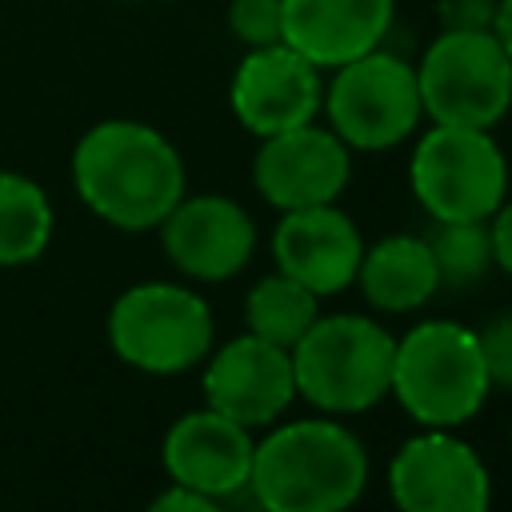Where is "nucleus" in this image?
Masks as SVG:
<instances>
[{"label": "nucleus", "instance_id": "nucleus-1", "mask_svg": "<svg viewBox=\"0 0 512 512\" xmlns=\"http://www.w3.org/2000/svg\"><path fill=\"white\" fill-rule=\"evenodd\" d=\"M72 188L92 216L120 232H152L188 192L176 144L128 116L92 124L72 148Z\"/></svg>", "mask_w": 512, "mask_h": 512}, {"label": "nucleus", "instance_id": "nucleus-2", "mask_svg": "<svg viewBox=\"0 0 512 512\" xmlns=\"http://www.w3.org/2000/svg\"><path fill=\"white\" fill-rule=\"evenodd\" d=\"M368 484V452L336 416L272 424L252 448L248 492L264 512H340Z\"/></svg>", "mask_w": 512, "mask_h": 512}, {"label": "nucleus", "instance_id": "nucleus-3", "mask_svg": "<svg viewBox=\"0 0 512 512\" xmlns=\"http://www.w3.org/2000/svg\"><path fill=\"white\" fill-rule=\"evenodd\" d=\"M492 392L480 340L456 320H424L396 336L392 388L396 404L420 428H460L480 416Z\"/></svg>", "mask_w": 512, "mask_h": 512}, {"label": "nucleus", "instance_id": "nucleus-4", "mask_svg": "<svg viewBox=\"0 0 512 512\" xmlns=\"http://www.w3.org/2000/svg\"><path fill=\"white\" fill-rule=\"evenodd\" d=\"M396 336L360 312L316 316L292 348L296 396L324 416H356L376 408L392 388Z\"/></svg>", "mask_w": 512, "mask_h": 512}, {"label": "nucleus", "instance_id": "nucleus-5", "mask_svg": "<svg viewBox=\"0 0 512 512\" xmlns=\"http://www.w3.org/2000/svg\"><path fill=\"white\" fill-rule=\"evenodd\" d=\"M108 344L116 360L148 376H176L196 364L216 344V324L208 300L172 280H144L124 288L108 308Z\"/></svg>", "mask_w": 512, "mask_h": 512}, {"label": "nucleus", "instance_id": "nucleus-6", "mask_svg": "<svg viewBox=\"0 0 512 512\" xmlns=\"http://www.w3.org/2000/svg\"><path fill=\"white\" fill-rule=\"evenodd\" d=\"M328 128L352 152H384L416 136L424 120L412 60L388 52L384 44L332 68L320 100Z\"/></svg>", "mask_w": 512, "mask_h": 512}, {"label": "nucleus", "instance_id": "nucleus-7", "mask_svg": "<svg viewBox=\"0 0 512 512\" xmlns=\"http://www.w3.org/2000/svg\"><path fill=\"white\" fill-rule=\"evenodd\" d=\"M412 68L432 124L496 128L512 108V56L492 28L436 32Z\"/></svg>", "mask_w": 512, "mask_h": 512}, {"label": "nucleus", "instance_id": "nucleus-8", "mask_svg": "<svg viewBox=\"0 0 512 512\" xmlns=\"http://www.w3.org/2000/svg\"><path fill=\"white\" fill-rule=\"evenodd\" d=\"M408 184L432 220H488L508 196V160L492 128L432 124L412 148Z\"/></svg>", "mask_w": 512, "mask_h": 512}, {"label": "nucleus", "instance_id": "nucleus-9", "mask_svg": "<svg viewBox=\"0 0 512 512\" xmlns=\"http://www.w3.org/2000/svg\"><path fill=\"white\" fill-rule=\"evenodd\" d=\"M388 492L404 512H484L492 476L456 428H424L388 460Z\"/></svg>", "mask_w": 512, "mask_h": 512}, {"label": "nucleus", "instance_id": "nucleus-10", "mask_svg": "<svg viewBox=\"0 0 512 512\" xmlns=\"http://www.w3.org/2000/svg\"><path fill=\"white\" fill-rule=\"evenodd\" d=\"M156 232L168 264L200 284L232 280L256 252V220L224 192H184Z\"/></svg>", "mask_w": 512, "mask_h": 512}, {"label": "nucleus", "instance_id": "nucleus-11", "mask_svg": "<svg viewBox=\"0 0 512 512\" xmlns=\"http://www.w3.org/2000/svg\"><path fill=\"white\" fill-rule=\"evenodd\" d=\"M348 180H352V148L316 120L264 136L252 160L256 192L280 212L336 204Z\"/></svg>", "mask_w": 512, "mask_h": 512}, {"label": "nucleus", "instance_id": "nucleus-12", "mask_svg": "<svg viewBox=\"0 0 512 512\" xmlns=\"http://www.w3.org/2000/svg\"><path fill=\"white\" fill-rule=\"evenodd\" d=\"M296 400L292 352L252 332L212 344L204 356V404L244 428H272Z\"/></svg>", "mask_w": 512, "mask_h": 512}, {"label": "nucleus", "instance_id": "nucleus-13", "mask_svg": "<svg viewBox=\"0 0 512 512\" xmlns=\"http://www.w3.org/2000/svg\"><path fill=\"white\" fill-rule=\"evenodd\" d=\"M320 100H324L320 68L284 40L268 48H248L228 84L232 116L256 140L316 120Z\"/></svg>", "mask_w": 512, "mask_h": 512}, {"label": "nucleus", "instance_id": "nucleus-14", "mask_svg": "<svg viewBox=\"0 0 512 512\" xmlns=\"http://www.w3.org/2000/svg\"><path fill=\"white\" fill-rule=\"evenodd\" d=\"M252 448H256L252 428H244L204 404L168 424V432L160 440V464H164L168 480L188 484L220 504V500L248 492Z\"/></svg>", "mask_w": 512, "mask_h": 512}, {"label": "nucleus", "instance_id": "nucleus-15", "mask_svg": "<svg viewBox=\"0 0 512 512\" xmlns=\"http://www.w3.org/2000/svg\"><path fill=\"white\" fill-rule=\"evenodd\" d=\"M360 256H364V236L340 204L280 212V224L272 232L276 272L300 280L320 300L356 284Z\"/></svg>", "mask_w": 512, "mask_h": 512}, {"label": "nucleus", "instance_id": "nucleus-16", "mask_svg": "<svg viewBox=\"0 0 512 512\" xmlns=\"http://www.w3.org/2000/svg\"><path fill=\"white\" fill-rule=\"evenodd\" d=\"M284 44L332 72L380 48L396 20V0H280Z\"/></svg>", "mask_w": 512, "mask_h": 512}, {"label": "nucleus", "instance_id": "nucleus-17", "mask_svg": "<svg viewBox=\"0 0 512 512\" xmlns=\"http://www.w3.org/2000/svg\"><path fill=\"white\" fill-rule=\"evenodd\" d=\"M356 284L376 312L400 316V312L424 308L440 292V272L424 236L396 232L376 244H364Z\"/></svg>", "mask_w": 512, "mask_h": 512}, {"label": "nucleus", "instance_id": "nucleus-18", "mask_svg": "<svg viewBox=\"0 0 512 512\" xmlns=\"http://www.w3.org/2000/svg\"><path fill=\"white\" fill-rule=\"evenodd\" d=\"M56 232L48 192L24 172H0V268L36 264Z\"/></svg>", "mask_w": 512, "mask_h": 512}, {"label": "nucleus", "instance_id": "nucleus-19", "mask_svg": "<svg viewBox=\"0 0 512 512\" xmlns=\"http://www.w3.org/2000/svg\"><path fill=\"white\" fill-rule=\"evenodd\" d=\"M316 316H320V296L284 272H268L244 296V332L280 344L288 352L316 324Z\"/></svg>", "mask_w": 512, "mask_h": 512}, {"label": "nucleus", "instance_id": "nucleus-20", "mask_svg": "<svg viewBox=\"0 0 512 512\" xmlns=\"http://www.w3.org/2000/svg\"><path fill=\"white\" fill-rule=\"evenodd\" d=\"M424 240L436 260L440 288H472L496 268L488 220H432Z\"/></svg>", "mask_w": 512, "mask_h": 512}, {"label": "nucleus", "instance_id": "nucleus-21", "mask_svg": "<svg viewBox=\"0 0 512 512\" xmlns=\"http://www.w3.org/2000/svg\"><path fill=\"white\" fill-rule=\"evenodd\" d=\"M228 28L244 48H268L284 40L280 0H228Z\"/></svg>", "mask_w": 512, "mask_h": 512}, {"label": "nucleus", "instance_id": "nucleus-22", "mask_svg": "<svg viewBox=\"0 0 512 512\" xmlns=\"http://www.w3.org/2000/svg\"><path fill=\"white\" fill-rule=\"evenodd\" d=\"M476 340H480V356H484V368H488L492 388L512 392V312L492 316L476 332Z\"/></svg>", "mask_w": 512, "mask_h": 512}, {"label": "nucleus", "instance_id": "nucleus-23", "mask_svg": "<svg viewBox=\"0 0 512 512\" xmlns=\"http://www.w3.org/2000/svg\"><path fill=\"white\" fill-rule=\"evenodd\" d=\"M440 32H484L496 20V0H432Z\"/></svg>", "mask_w": 512, "mask_h": 512}, {"label": "nucleus", "instance_id": "nucleus-24", "mask_svg": "<svg viewBox=\"0 0 512 512\" xmlns=\"http://www.w3.org/2000/svg\"><path fill=\"white\" fill-rule=\"evenodd\" d=\"M148 508H152V512H212L216 500H208L204 492H196V488H188V484L168 480V488L156 492Z\"/></svg>", "mask_w": 512, "mask_h": 512}, {"label": "nucleus", "instance_id": "nucleus-25", "mask_svg": "<svg viewBox=\"0 0 512 512\" xmlns=\"http://www.w3.org/2000/svg\"><path fill=\"white\" fill-rule=\"evenodd\" d=\"M488 232H492V260L504 276H512V200L504 196V204L488 216Z\"/></svg>", "mask_w": 512, "mask_h": 512}, {"label": "nucleus", "instance_id": "nucleus-26", "mask_svg": "<svg viewBox=\"0 0 512 512\" xmlns=\"http://www.w3.org/2000/svg\"><path fill=\"white\" fill-rule=\"evenodd\" d=\"M492 36L500 40V48L512 56V0H496V20H492Z\"/></svg>", "mask_w": 512, "mask_h": 512}, {"label": "nucleus", "instance_id": "nucleus-27", "mask_svg": "<svg viewBox=\"0 0 512 512\" xmlns=\"http://www.w3.org/2000/svg\"><path fill=\"white\" fill-rule=\"evenodd\" d=\"M508 436H512V432H508Z\"/></svg>", "mask_w": 512, "mask_h": 512}]
</instances>
